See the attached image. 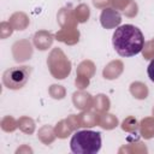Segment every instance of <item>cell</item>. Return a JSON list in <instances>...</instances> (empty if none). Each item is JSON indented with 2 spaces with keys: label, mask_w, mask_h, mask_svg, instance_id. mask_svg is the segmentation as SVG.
Masks as SVG:
<instances>
[{
  "label": "cell",
  "mask_w": 154,
  "mask_h": 154,
  "mask_svg": "<svg viewBox=\"0 0 154 154\" xmlns=\"http://www.w3.org/2000/svg\"><path fill=\"white\" fill-rule=\"evenodd\" d=\"M112 43L120 57H134L143 49L144 37L137 26L132 24H124L114 30Z\"/></svg>",
  "instance_id": "obj_1"
},
{
  "label": "cell",
  "mask_w": 154,
  "mask_h": 154,
  "mask_svg": "<svg viewBox=\"0 0 154 154\" xmlns=\"http://www.w3.org/2000/svg\"><path fill=\"white\" fill-rule=\"evenodd\" d=\"M30 69L28 66H14L4 73V84L10 89H20L29 79Z\"/></svg>",
  "instance_id": "obj_3"
},
{
  "label": "cell",
  "mask_w": 154,
  "mask_h": 154,
  "mask_svg": "<svg viewBox=\"0 0 154 154\" xmlns=\"http://www.w3.org/2000/svg\"><path fill=\"white\" fill-rule=\"evenodd\" d=\"M147 73H148V77L150 78V81L154 82V59L149 63V65L147 67Z\"/></svg>",
  "instance_id": "obj_4"
},
{
  "label": "cell",
  "mask_w": 154,
  "mask_h": 154,
  "mask_svg": "<svg viewBox=\"0 0 154 154\" xmlns=\"http://www.w3.org/2000/svg\"><path fill=\"white\" fill-rule=\"evenodd\" d=\"M101 144V134L93 130L76 131L70 140V148L75 154H96Z\"/></svg>",
  "instance_id": "obj_2"
}]
</instances>
